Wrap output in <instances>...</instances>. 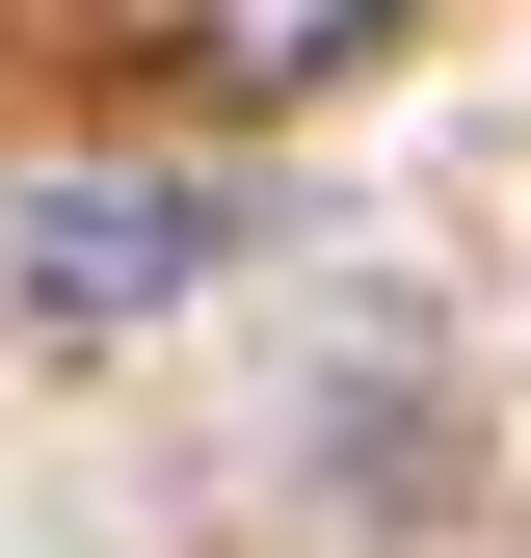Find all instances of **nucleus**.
Wrapping results in <instances>:
<instances>
[{"mask_svg":"<svg viewBox=\"0 0 531 558\" xmlns=\"http://www.w3.org/2000/svg\"><path fill=\"white\" fill-rule=\"evenodd\" d=\"M372 27H398V0H186V53H213V81H346Z\"/></svg>","mask_w":531,"mask_h":558,"instance_id":"2","label":"nucleus"},{"mask_svg":"<svg viewBox=\"0 0 531 558\" xmlns=\"http://www.w3.org/2000/svg\"><path fill=\"white\" fill-rule=\"evenodd\" d=\"M0 266H27L53 319H160L186 266H213V186H0Z\"/></svg>","mask_w":531,"mask_h":558,"instance_id":"1","label":"nucleus"}]
</instances>
